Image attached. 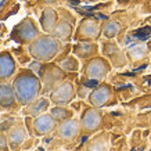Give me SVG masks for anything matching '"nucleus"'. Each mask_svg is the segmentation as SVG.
<instances>
[{"label": "nucleus", "mask_w": 151, "mask_h": 151, "mask_svg": "<svg viewBox=\"0 0 151 151\" xmlns=\"http://www.w3.org/2000/svg\"><path fill=\"white\" fill-rule=\"evenodd\" d=\"M50 114L53 115V118L57 122H64L69 118H73V112L69 108H67V105H54L50 110Z\"/></svg>", "instance_id": "nucleus-20"}, {"label": "nucleus", "mask_w": 151, "mask_h": 151, "mask_svg": "<svg viewBox=\"0 0 151 151\" xmlns=\"http://www.w3.org/2000/svg\"><path fill=\"white\" fill-rule=\"evenodd\" d=\"M50 99H46V97H39L35 101H32L31 104H28L24 107V114L29 116V118H35V116H39V115L45 114L50 105Z\"/></svg>", "instance_id": "nucleus-18"}, {"label": "nucleus", "mask_w": 151, "mask_h": 151, "mask_svg": "<svg viewBox=\"0 0 151 151\" xmlns=\"http://www.w3.org/2000/svg\"><path fill=\"white\" fill-rule=\"evenodd\" d=\"M121 32V24L118 21H108L101 27V33L107 39H114Z\"/></svg>", "instance_id": "nucleus-21"}, {"label": "nucleus", "mask_w": 151, "mask_h": 151, "mask_svg": "<svg viewBox=\"0 0 151 151\" xmlns=\"http://www.w3.org/2000/svg\"><path fill=\"white\" fill-rule=\"evenodd\" d=\"M58 13H60L58 22L55 25L54 31L51 32V35L61 42H68L71 40V37L73 35L76 18H75L73 14H71V11L65 9H58Z\"/></svg>", "instance_id": "nucleus-6"}, {"label": "nucleus", "mask_w": 151, "mask_h": 151, "mask_svg": "<svg viewBox=\"0 0 151 151\" xmlns=\"http://www.w3.org/2000/svg\"><path fill=\"white\" fill-rule=\"evenodd\" d=\"M58 0H40V3L42 4H46V6H51V4H54V3H57Z\"/></svg>", "instance_id": "nucleus-24"}, {"label": "nucleus", "mask_w": 151, "mask_h": 151, "mask_svg": "<svg viewBox=\"0 0 151 151\" xmlns=\"http://www.w3.org/2000/svg\"><path fill=\"white\" fill-rule=\"evenodd\" d=\"M57 125H58V122L53 118V115L50 112H45V114L39 115V116L32 118L29 132L36 137H42V136H46L53 130H55Z\"/></svg>", "instance_id": "nucleus-9"}, {"label": "nucleus", "mask_w": 151, "mask_h": 151, "mask_svg": "<svg viewBox=\"0 0 151 151\" xmlns=\"http://www.w3.org/2000/svg\"><path fill=\"white\" fill-rule=\"evenodd\" d=\"M37 75L43 86L42 93H51L60 83H63L67 79V72L58 64H54V63H43Z\"/></svg>", "instance_id": "nucleus-3"}, {"label": "nucleus", "mask_w": 151, "mask_h": 151, "mask_svg": "<svg viewBox=\"0 0 151 151\" xmlns=\"http://www.w3.org/2000/svg\"><path fill=\"white\" fill-rule=\"evenodd\" d=\"M57 64L64 69L65 72H75L79 69V63L76 57H72V55H65L64 60H60Z\"/></svg>", "instance_id": "nucleus-22"}, {"label": "nucleus", "mask_w": 151, "mask_h": 151, "mask_svg": "<svg viewBox=\"0 0 151 151\" xmlns=\"http://www.w3.org/2000/svg\"><path fill=\"white\" fill-rule=\"evenodd\" d=\"M58 18H60L58 10H54L51 7H46L43 10L40 15V28L43 29V32L51 35V32L54 31L55 25L58 22Z\"/></svg>", "instance_id": "nucleus-17"}, {"label": "nucleus", "mask_w": 151, "mask_h": 151, "mask_svg": "<svg viewBox=\"0 0 151 151\" xmlns=\"http://www.w3.org/2000/svg\"><path fill=\"white\" fill-rule=\"evenodd\" d=\"M63 42L50 33H42L35 40L28 45L29 55L39 63H51L63 51Z\"/></svg>", "instance_id": "nucleus-2"}, {"label": "nucleus", "mask_w": 151, "mask_h": 151, "mask_svg": "<svg viewBox=\"0 0 151 151\" xmlns=\"http://www.w3.org/2000/svg\"><path fill=\"white\" fill-rule=\"evenodd\" d=\"M28 136H29V133H28V129H27L25 125L21 124V122L14 124L13 126L9 129V132H7L10 148H11V150H17V148H19L24 143L27 142Z\"/></svg>", "instance_id": "nucleus-15"}, {"label": "nucleus", "mask_w": 151, "mask_h": 151, "mask_svg": "<svg viewBox=\"0 0 151 151\" xmlns=\"http://www.w3.org/2000/svg\"><path fill=\"white\" fill-rule=\"evenodd\" d=\"M114 96V89L110 83H101L99 86L93 89L90 94H89V103L90 105L96 107V108H101L107 105L111 101Z\"/></svg>", "instance_id": "nucleus-12"}, {"label": "nucleus", "mask_w": 151, "mask_h": 151, "mask_svg": "<svg viewBox=\"0 0 151 151\" xmlns=\"http://www.w3.org/2000/svg\"><path fill=\"white\" fill-rule=\"evenodd\" d=\"M13 87L15 90L21 107L31 104L32 101L39 99L43 92L42 81L36 72L31 68H21L13 78Z\"/></svg>", "instance_id": "nucleus-1"}, {"label": "nucleus", "mask_w": 151, "mask_h": 151, "mask_svg": "<svg viewBox=\"0 0 151 151\" xmlns=\"http://www.w3.org/2000/svg\"><path fill=\"white\" fill-rule=\"evenodd\" d=\"M110 71L111 64L108 63V60L101 55L85 60V64L82 67L83 76L89 81H103L110 73Z\"/></svg>", "instance_id": "nucleus-5"}, {"label": "nucleus", "mask_w": 151, "mask_h": 151, "mask_svg": "<svg viewBox=\"0 0 151 151\" xmlns=\"http://www.w3.org/2000/svg\"><path fill=\"white\" fill-rule=\"evenodd\" d=\"M57 136L64 142H73L81 133V121L76 118H69L60 122L55 128Z\"/></svg>", "instance_id": "nucleus-13"}, {"label": "nucleus", "mask_w": 151, "mask_h": 151, "mask_svg": "<svg viewBox=\"0 0 151 151\" xmlns=\"http://www.w3.org/2000/svg\"><path fill=\"white\" fill-rule=\"evenodd\" d=\"M72 53L81 60H89L99 55V45L96 42H78L73 45Z\"/></svg>", "instance_id": "nucleus-16"}, {"label": "nucleus", "mask_w": 151, "mask_h": 151, "mask_svg": "<svg viewBox=\"0 0 151 151\" xmlns=\"http://www.w3.org/2000/svg\"><path fill=\"white\" fill-rule=\"evenodd\" d=\"M0 151H10L9 137L7 134H3V133H0Z\"/></svg>", "instance_id": "nucleus-23"}, {"label": "nucleus", "mask_w": 151, "mask_h": 151, "mask_svg": "<svg viewBox=\"0 0 151 151\" xmlns=\"http://www.w3.org/2000/svg\"><path fill=\"white\" fill-rule=\"evenodd\" d=\"M17 73V61L11 51H0V82H7Z\"/></svg>", "instance_id": "nucleus-14"}, {"label": "nucleus", "mask_w": 151, "mask_h": 151, "mask_svg": "<svg viewBox=\"0 0 151 151\" xmlns=\"http://www.w3.org/2000/svg\"><path fill=\"white\" fill-rule=\"evenodd\" d=\"M81 133L83 134H93L97 130H100L101 124H103V112L100 108L96 107H87L82 112L81 116Z\"/></svg>", "instance_id": "nucleus-8"}, {"label": "nucleus", "mask_w": 151, "mask_h": 151, "mask_svg": "<svg viewBox=\"0 0 151 151\" xmlns=\"http://www.w3.org/2000/svg\"><path fill=\"white\" fill-rule=\"evenodd\" d=\"M21 107L11 83L0 82V110L17 111Z\"/></svg>", "instance_id": "nucleus-11"}, {"label": "nucleus", "mask_w": 151, "mask_h": 151, "mask_svg": "<svg viewBox=\"0 0 151 151\" xmlns=\"http://www.w3.org/2000/svg\"><path fill=\"white\" fill-rule=\"evenodd\" d=\"M40 35V28L35 22V19L31 17H27L13 28L11 39L19 45H31Z\"/></svg>", "instance_id": "nucleus-4"}, {"label": "nucleus", "mask_w": 151, "mask_h": 151, "mask_svg": "<svg viewBox=\"0 0 151 151\" xmlns=\"http://www.w3.org/2000/svg\"><path fill=\"white\" fill-rule=\"evenodd\" d=\"M108 148H110V134L103 133L96 136L87 144L86 151H108Z\"/></svg>", "instance_id": "nucleus-19"}, {"label": "nucleus", "mask_w": 151, "mask_h": 151, "mask_svg": "<svg viewBox=\"0 0 151 151\" xmlns=\"http://www.w3.org/2000/svg\"><path fill=\"white\" fill-rule=\"evenodd\" d=\"M75 97H76V90L73 83L71 81H64L50 93L49 99L54 105H68Z\"/></svg>", "instance_id": "nucleus-10"}, {"label": "nucleus", "mask_w": 151, "mask_h": 151, "mask_svg": "<svg viewBox=\"0 0 151 151\" xmlns=\"http://www.w3.org/2000/svg\"><path fill=\"white\" fill-rule=\"evenodd\" d=\"M101 24L96 18H83L79 22L73 39L76 42H96L100 37Z\"/></svg>", "instance_id": "nucleus-7"}]
</instances>
